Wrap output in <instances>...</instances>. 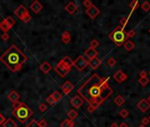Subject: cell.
<instances>
[{
    "instance_id": "obj_40",
    "label": "cell",
    "mask_w": 150,
    "mask_h": 127,
    "mask_svg": "<svg viewBox=\"0 0 150 127\" xmlns=\"http://www.w3.org/2000/svg\"><path fill=\"white\" fill-rule=\"evenodd\" d=\"M1 38H2L3 41H4V42H6V41L9 40V38H10V36H9V35H8V33H4L2 35H1Z\"/></svg>"
},
{
    "instance_id": "obj_36",
    "label": "cell",
    "mask_w": 150,
    "mask_h": 127,
    "mask_svg": "<svg viewBox=\"0 0 150 127\" xmlns=\"http://www.w3.org/2000/svg\"><path fill=\"white\" fill-rule=\"evenodd\" d=\"M26 127H40V126L38 125V124H37L36 120H32Z\"/></svg>"
},
{
    "instance_id": "obj_19",
    "label": "cell",
    "mask_w": 150,
    "mask_h": 127,
    "mask_svg": "<svg viewBox=\"0 0 150 127\" xmlns=\"http://www.w3.org/2000/svg\"><path fill=\"white\" fill-rule=\"evenodd\" d=\"M7 97H8V99L12 102V103H14V102H16L19 101V99H20V94H18L17 91L12 90L10 93H9V94L7 95Z\"/></svg>"
},
{
    "instance_id": "obj_3",
    "label": "cell",
    "mask_w": 150,
    "mask_h": 127,
    "mask_svg": "<svg viewBox=\"0 0 150 127\" xmlns=\"http://www.w3.org/2000/svg\"><path fill=\"white\" fill-rule=\"evenodd\" d=\"M12 114L20 124H25L33 117L34 111L31 108H29V106L24 102H20V106L12 110Z\"/></svg>"
},
{
    "instance_id": "obj_15",
    "label": "cell",
    "mask_w": 150,
    "mask_h": 127,
    "mask_svg": "<svg viewBox=\"0 0 150 127\" xmlns=\"http://www.w3.org/2000/svg\"><path fill=\"white\" fill-rule=\"evenodd\" d=\"M43 4H42L39 1H34L31 4V5H30V9H31L35 13H39L42 10H43Z\"/></svg>"
},
{
    "instance_id": "obj_29",
    "label": "cell",
    "mask_w": 150,
    "mask_h": 127,
    "mask_svg": "<svg viewBox=\"0 0 150 127\" xmlns=\"http://www.w3.org/2000/svg\"><path fill=\"white\" fill-rule=\"evenodd\" d=\"M128 20H129V17H123L122 19H121L120 20V27H122L124 29H125V26L127 25V23H128Z\"/></svg>"
},
{
    "instance_id": "obj_18",
    "label": "cell",
    "mask_w": 150,
    "mask_h": 127,
    "mask_svg": "<svg viewBox=\"0 0 150 127\" xmlns=\"http://www.w3.org/2000/svg\"><path fill=\"white\" fill-rule=\"evenodd\" d=\"M84 54H85V56L88 57V59H92V58H96L98 55V52L96 50H95V49H91V48H88L86 50V51L84 52Z\"/></svg>"
},
{
    "instance_id": "obj_50",
    "label": "cell",
    "mask_w": 150,
    "mask_h": 127,
    "mask_svg": "<svg viewBox=\"0 0 150 127\" xmlns=\"http://www.w3.org/2000/svg\"><path fill=\"white\" fill-rule=\"evenodd\" d=\"M148 119H149V121H150V116H149V117H148Z\"/></svg>"
},
{
    "instance_id": "obj_41",
    "label": "cell",
    "mask_w": 150,
    "mask_h": 127,
    "mask_svg": "<svg viewBox=\"0 0 150 127\" xmlns=\"http://www.w3.org/2000/svg\"><path fill=\"white\" fill-rule=\"evenodd\" d=\"M149 119H148V118H142V120H141V125H148V124H149Z\"/></svg>"
},
{
    "instance_id": "obj_17",
    "label": "cell",
    "mask_w": 150,
    "mask_h": 127,
    "mask_svg": "<svg viewBox=\"0 0 150 127\" xmlns=\"http://www.w3.org/2000/svg\"><path fill=\"white\" fill-rule=\"evenodd\" d=\"M77 9H78V7H77V5L74 4L73 2H69L68 4H66V6H65V11H66L69 14H71V15L75 13Z\"/></svg>"
},
{
    "instance_id": "obj_30",
    "label": "cell",
    "mask_w": 150,
    "mask_h": 127,
    "mask_svg": "<svg viewBox=\"0 0 150 127\" xmlns=\"http://www.w3.org/2000/svg\"><path fill=\"white\" fill-rule=\"evenodd\" d=\"M98 46H99V42H98L96 39H94V40H92L91 42H90L89 48L95 49V50H96V48H97Z\"/></svg>"
},
{
    "instance_id": "obj_49",
    "label": "cell",
    "mask_w": 150,
    "mask_h": 127,
    "mask_svg": "<svg viewBox=\"0 0 150 127\" xmlns=\"http://www.w3.org/2000/svg\"><path fill=\"white\" fill-rule=\"evenodd\" d=\"M139 127H146V126H145V125H140Z\"/></svg>"
},
{
    "instance_id": "obj_46",
    "label": "cell",
    "mask_w": 150,
    "mask_h": 127,
    "mask_svg": "<svg viewBox=\"0 0 150 127\" xmlns=\"http://www.w3.org/2000/svg\"><path fill=\"white\" fill-rule=\"evenodd\" d=\"M118 127H128V125H127L125 123H121L120 125H118Z\"/></svg>"
},
{
    "instance_id": "obj_11",
    "label": "cell",
    "mask_w": 150,
    "mask_h": 127,
    "mask_svg": "<svg viewBox=\"0 0 150 127\" xmlns=\"http://www.w3.org/2000/svg\"><path fill=\"white\" fill-rule=\"evenodd\" d=\"M73 88H74V85L72 84L70 80H66L61 86V89H62V92L64 95H67V94H70Z\"/></svg>"
},
{
    "instance_id": "obj_6",
    "label": "cell",
    "mask_w": 150,
    "mask_h": 127,
    "mask_svg": "<svg viewBox=\"0 0 150 127\" xmlns=\"http://www.w3.org/2000/svg\"><path fill=\"white\" fill-rule=\"evenodd\" d=\"M14 14H15L20 20L23 21L24 23L29 22L32 18L29 12L27 11V9L24 5H20L19 7H17V9L14 11Z\"/></svg>"
},
{
    "instance_id": "obj_45",
    "label": "cell",
    "mask_w": 150,
    "mask_h": 127,
    "mask_svg": "<svg viewBox=\"0 0 150 127\" xmlns=\"http://www.w3.org/2000/svg\"><path fill=\"white\" fill-rule=\"evenodd\" d=\"M95 110H95V109H94L91 105H89V106L88 107V111L89 112V113H93V112L95 111Z\"/></svg>"
},
{
    "instance_id": "obj_4",
    "label": "cell",
    "mask_w": 150,
    "mask_h": 127,
    "mask_svg": "<svg viewBox=\"0 0 150 127\" xmlns=\"http://www.w3.org/2000/svg\"><path fill=\"white\" fill-rule=\"evenodd\" d=\"M72 66H73V60L69 56H66L59 61V63L55 66L54 70L60 77H65L70 72Z\"/></svg>"
},
{
    "instance_id": "obj_13",
    "label": "cell",
    "mask_w": 150,
    "mask_h": 127,
    "mask_svg": "<svg viewBox=\"0 0 150 127\" xmlns=\"http://www.w3.org/2000/svg\"><path fill=\"white\" fill-rule=\"evenodd\" d=\"M138 109L142 112H146L149 110L150 108V103L147 101V99H141L137 104Z\"/></svg>"
},
{
    "instance_id": "obj_38",
    "label": "cell",
    "mask_w": 150,
    "mask_h": 127,
    "mask_svg": "<svg viewBox=\"0 0 150 127\" xmlns=\"http://www.w3.org/2000/svg\"><path fill=\"white\" fill-rule=\"evenodd\" d=\"M46 102H48V103H49L50 106H53V105H55V104H56V102H55V101L53 100L52 97H51L50 95V96H48V97H47V98H46Z\"/></svg>"
},
{
    "instance_id": "obj_14",
    "label": "cell",
    "mask_w": 150,
    "mask_h": 127,
    "mask_svg": "<svg viewBox=\"0 0 150 127\" xmlns=\"http://www.w3.org/2000/svg\"><path fill=\"white\" fill-rule=\"evenodd\" d=\"M101 64V61L99 58H94L92 59H89L88 61V65L90 66V68H92L93 70H96L100 65Z\"/></svg>"
},
{
    "instance_id": "obj_31",
    "label": "cell",
    "mask_w": 150,
    "mask_h": 127,
    "mask_svg": "<svg viewBox=\"0 0 150 127\" xmlns=\"http://www.w3.org/2000/svg\"><path fill=\"white\" fill-rule=\"evenodd\" d=\"M140 7L142 8V10H144L145 12H148L150 10V3L148 2V1H145V2H143V4L140 5Z\"/></svg>"
},
{
    "instance_id": "obj_48",
    "label": "cell",
    "mask_w": 150,
    "mask_h": 127,
    "mask_svg": "<svg viewBox=\"0 0 150 127\" xmlns=\"http://www.w3.org/2000/svg\"><path fill=\"white\" fill-rule=\"evenodd\" d=\"M147 101H148V102H149V103H150V95H149V96L148 97V99H147Z\"/></svg>"
},
{
    "instance_id": "obj_12",
    "label": "cell",
    "mask_w": 150,
    "mask_h": 127,
    "mask_svg": "<svg viewBox=\"0 0 150 127\" xmlns=\"http://www.w3.org/2000/svg\"><path fill=\"white\" fill-rule=\"evenodd\" d=\"M113 78L117 83H119V84H120V83H122V82H124L125 80H126V79H127V75L125 74V72H124L123 71L118 70V71H116V72L114 73Z\"/></svg>"
},
{
    "instance_id": "obj_22",
    "label": "cell",
    "mask_w": 150,
    "mask_h": 127,
    "mask_svg": "<svg viewBox=\"0 0 150 127\" xmlns=\"http://www.w3.org/2000/svg\"><path fill=\"white\" fill-rule=\"evenodd\" d=\"M3 127H17V124L12 118H8L3 123Z\"/></svg>"
},
{
    "instance_id": "obj_47",
    "label": "cell",
    "mask_w": 150,
    "mask_h": 127,
    "mask_svg": "<svg viewBox=\"0 0 150 127\" xmlns=\"http://www.w3.org/2000/svg\"><path fill=\"white\" fill-rule=\"evenodd\" d=\"M110 127H118V125L117 123H112L110 125Z\"/></svg>"
},
{
    "instance_id": "obj_35",
    "label": "cell",
    "mask_w": 150,
    "mask_h": 127,
    "mask_svg": "<svg viewBox=\"0 0 150 127\" xmlns=\"http://www.w3.org/2000/svg\"><path fill=\"white\" fill-rule=\"evenodd\" d=\"M37 124L40 127H47V125H48V122L45 119H41L40 121L37 122Z\"/></svg>"
},
{
    "instance_id": "obj_21",
    "label": "cell",
    "mask_w": 150,
    "mask_h": 127,
    "mask_svg": "<svg viewBox=\"0 0 150 127\" xmlns=\"http://www.w3.org/2000/svg\"><path fill=\"white\" fill-rule=\"evenodd\" d=\"M61 41L64 44H68L71 42V34L69 33L68 31H64V33L61 35Z\"/></svg>"
},
{
    "instance_id": "obj_26",
    "label": "cell",
    "mask_w": 150,
    "mask_h": 127,
    "mask_svg": "<svg viewBox=\"0 0 150 127\" xmlns=\"http://www.w3.org/2000/svg\"><path fill=\"white\" fill-rule=\"evenodd\" d=\"M78 115H79V113L75 110H70L68 111V113H67V117H68L69 119H71V120L75 119V118L78 117Z\"/></svg>"
},
{
    "instance_id": "obj_32",
    "label": "cell",
    "mask_w": 150,
    "mask_h": 127,
    "mask_svg": "<svg viewBox=\"0 0 150 127\" xmlns=\"http://www.w3.org/2000/svg\"><path fill=\"white\" fill-rule=\"evenodd\" d=\"M116 64H117V61L114 58H110L107 60V64L110 67H113V66L116 65Z\"/></svg>"
},
{
    "instance_id": "obj_27",
    "label": "cell",
    "mask_w": 150,
    "mask_h": 127,
    "mask_svg": "<svg viewBox=\"0 0 150 127\" xmlns=\"http://www.w3.org/2000/svg\"><path fill=\"white\" fill-rule=\"evenodd\" d=\"M139 6H140V3H139L137 0H133V1H132V2L129 4V7L132 9V12L135 11Z\"/></svg>"
},
{
    "instance_id": "obj_5",
    "label": "cell",
    "mask_w": 150,
    "mask_h": 127,
    "mask_svg": "<svg viewBox=\"0 0 150 127\" xmlns=\"http://www.w3.org/2000/svg\"><path fill=\"white\" fill-rule=\"evenodd\" d=\"M109 38L115 43L117 46L120 47L124 44L125 41L128 40L126 36V32L120 26H117L115 29L109 35Z\"/></svg>"
},
{
    "instance_id": "obj_1",
    "label": "cell",
    "mask_w": 150,
    "mask_h": 127,
    "mask_svg": "<svg viewBox=\"0 0 150 127\" xmlns=\"http://www.w3.org/2000/svg\"><path fill=\"white\" fill-rule=\"evenodd\" d=\"M77 92L83 100L89 104L96 102L99 105L113 94V90L109 86V77L100 78L96 73L83 83Z\"/></svg>"
},
{
    "instance_id": "obj_42",
    "label": "cell",
    "mask_w": 150,
    "mask_h": 127,
    "mask_svg": "<svg viewBox=\"0 0 150 127\" xmlns=\"http://www.w3.org/2000/svg\"><path fill=\"white\" fill-rule=\"evenodd\" d=\"M146 77H148V73H147V71H141L140 72V78H146Z\"/></svg>"
},
{
    "instance_id": "obj_8",
    "label": "cell",
    "mask_w": 150,
    "mask_h": 127,
    "mask_svg": "<svg viewBox=\"0 0 150 127\" xmlns=\"http://www.w3.org/2000/svg\"><path fill=\"white\" fill-rule=\"evenodd\" d=\"M73 66L77 68L80 71H82L88 66V61L85 59L83 56H80L73 61Z\"/></svg>"
},
{
    "instance_id": "obj_10",
    "label": "cell",
    "mask_w": 150,
    "mask_h": 127,
    "mask_svg": "<svg viewBox=\"0 0 150 127\" xmlns=\"http://www.w3.org/2000/svg\"><path fill=\"white\" fill-rule=\"evenodd\" d=\"M100 12H101L100 10L98 9L96 5H94V4H92L89 8H88V9L86 10V13L88 14V17L91 18V19H96L100 14Z\"/></svg>"
},
{
    "instance_id": "obj_7",
    "label": "cell",
    "mask_w": 150,
    "mask_h": 127,
    "mask_svg": "<svg viewBox=\"0 0 150 127\" xmlns=\"http://www.w3.org/2000/svg\"><path fill=\"white\" fill-rule=\"evenodd\" d=\"M14 25H15V20L13 19V18L12 16H8L0 22V30L3 33H8Z\"/></svg>"
},
{
    "instance_id": "obj_37",
    "label": "cell",
    "mask_w": 150,
    "mask_h": 127,
    "mask_svg": "<svg viewBox=\"0 0 150 127\" xmlns=\"http://www.w3.org/2000/svg\"><path fill=\"white\" fill-rule=\"evenodd\" d=\"M48 110V106L46 105L45 103H41L39 105V110L41 112H44Z\"/></svg>"
},
{
    "instance_id": "obj_16",
    "label": "cell",
    "mask_w": 150,
    "mask_h": 127,
    "mask_svg": "<svg viewBox=\"0 0 150 127\" xmlns=\"http://www.w3.org/2000/svg\"><path fill=\"white\" fill-rule=\"evenodd\" d=\"M40 70H41L44 74H47V73H49L50 71L52 70V66H51V64L49 63V62L44 61L41 64V65H40Z\"/></svg>"
},
{
    "instance_id": "obj_52",
    "label": "cell",
    "mask_w": 150,
    "mask_h": 127,
    "mask_svg": "<svg viewBox=\"0 0 150 127\" xmlns=\"http://www.w3.org/2000/svg\"><path fill=\"white\" fill-rule=\"evenodd\" d=\"M149 75H150V71H149Z\"/></svg>"
},
{
    "instance_id": "obj_44",
    "label": "cell",
    "mask_w": 150,
    "mask_h": 127,
    "mask_svg": "<svg viewBox=\"0 0 150 127\" xmlns=\"http://www.w3.org/2000/svg\"><path fill=\"white\" fill-rule=\"evenodd\" d=\"M4 121H5V118H4L2 114L0 113V125H3V123H4Z\"/></svg>"
},
{
    "instance_id": "obj_39",
    "label": "cell",
    "mask_w": 150,
    "mask_h": 127,
    "mask_svg": "<svg viewBox=\"0 0 150 127\" xmlns=\"http://www.w3.org/2000/svg\"><path fill=\"white\" fill-rule=\"evenodd\" d=\"M92 4H92V2H91V1H89V0H85V1H83L84 7H86L87 9H88V8H89Z\"/></svg>"
},
{
    "instance_id": "obj_9",
    "label": "cell",
    "mask_w": 150,
    "mask_h": 127,
    "mask_svg": "<svg viewBox=\"0 0 150 127\" xmlns=\"http://www.w3.org/2000/svg\"><path fill=\"white\" fill-rule=\"evenodd\" d=\"M70 103L74 109H80L82 106V104L84 103V100L79 95V94H76L75 96H73L72 99H71Z\"/></svg>"
},
{
    "instance_id": "obj_20",
    "label": "cell",
    "mask_w": 150,
    "mask_h": 127,
    "mask_svg": "<svg viewBox=\"0 0 150 127\" xmlns=\"http://www.w3.org/2000/svg\"><path fill=\"white\" fill-rule=\"evenodd\" d=\"M123 46L125 48V50H126L127 51H132L135 48V43L132 40H129L128 39V40L124 42Z\"/></svg>"
},
{
    "instance_id": "obj_24",
    "label": "cell",
    "mask_w": 150,
    "mask_h": 127,
    "mask_svg": "<svg viewBox=\"0 0 150 127\" xmlns=\"http://www.w3.org/2000/svg\"><path fill=\"white\" fill-rule=\"evenodd\" d=\"M50 96L52 97V99L55 101V102H56V103H57V102H58L59 101L62 99V94H61L60 92H58L57 90L54 91V92L50 94Z\"/></svg>"
},
{
    "instance_id": "obj_43",
    "label": "cell",
    "mask_w": 150,
    "mask_h": 127,
    "mask_svg": "<svg viewBox=\"0 0 150 127\" xmlns=\"http://www.w3.org/2000/svg\"><path fill=\"white\" fill-rule=\"evenodd\" d=\"M20 102H14V103H12V110H15V109H17L19 106H20Z\"/></svg>"
},
{
    "instance_id": "obj_51",
    "label": "cell",
    "mask_w": 150,
    "mask_h": 127,
    "mask_svg": "<svg viewBox=\"0 0 150 127\" xmlns=\"http://www.w3.org/2000/svg\"><path fill=\"white\" fill-rule=\"evenodd\" d=\"M148 32H149V34H150V28H149V30H148Z\"/></svg>"
},
{
    "instance_id": "obj_28",
    "label": "cell",
    "mask_w": 150,
    "mask_h": 127,
    "mask_svg": "<svg viewBox=\"0 0 150 127\" xmlns=\"http://www.w3.org/2000/svg\"><path fill=\"white\" fill-rule=\"evenodd\" d=\"M139 83H140L142 87H146L147 85L148 84V82H149V79H148V77H146V78H140L139 79Z\"/></svg>"
},
{
    "instance_id": "obj_23",
    "label": "cell",
    "mask_w": 150,
    "mask_h": 127,
    "mask_svg": "<svg viewBox=\"0 0 150 127\" xmlns=\"http://www.w3.org/2000/svg\"><path fill=\"white\" fill-rule=\"evenodd\" d=\"M75 123H74L73 120L71 119H64L62 123L60 124V127H73Z\"/></svg>"
},
{
    "instance_id": "obj_33",
    "label": "cell",
    "mask_w": 150,
    "mask_h": 127,
    "mask_svg": "<svg viewBox=\"0 0 150 127\" xmlns=\"http://www.w3.org/2000/svg\"><path fill=\"white\" fill-rule=\"evenodd\" d=\"M136 35V32H135L134 29H130L128 32H126V36L127 38H133V37Z\"/></svg>"
},
{
    "instance_id": "obj_25",
    "label": "cell",
    "mask_w": 150,
    "mask_h": 127,
    "mask_svg": "<svg viewBox=\"0 0 150 127\" xmlns=\"http://www.w3.org/2000/svg\"><path fill=\"white\" fill-rule=\"evenodd\" d=\"M125 98H124L122 95H120V94L117 95V96H116V98L114 99V102H115V104L117 106H122L125 103Z\"/></svg>"
},
{
    "instance_id": "obj_2",
    "label": "cell",
    "mask_w": 150,
    "mask_h": 127,
    "mask_svg": "<svg viewBox=\"0 0 150 127\" xmlns=\"http://www.w3.org/2000/svg\"><path fill=\"white\" fill-rule=\"evenodd\" d=\"M0 61L12 72L21 70L23 64L27 61V57L23 54L15 45H12L2 56Z\"/></svg>"
},
{
    "instance_id": "obj_34",
    "label": "cell",
    "mask_w": 150,
    "mask_h": 127,
    "mask_svg": "<svg viewBox=\"0 0 150 127\" xmlns=\"http://www.w3.org/2000/svg\"><path fill=\"white\" fill-rule=\"evenodd\" d=\"M129 115V112L127 110H125V109H124V110H121L120 111H119V116H120L121 118H127Z\"/></svg>"
}]
</instances>
